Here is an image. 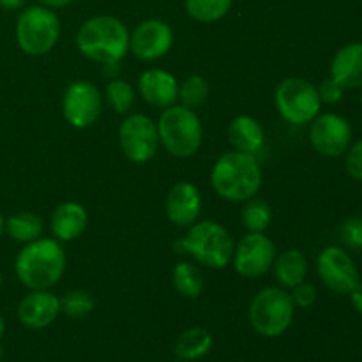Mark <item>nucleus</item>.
Segmentation results:
<instances>
[{
	"label": "nucleus",
	"instance_id": "f257e3e1",
	"mask_svg": "<svg viewBox=\"0 0 362 362\" xmlns=\"http://www.w3.org/2000/svg\"><path fill=\"white\" fill-rule=\"evenodd\" d=\"M18 279L28 290H49L66 271V251L57 239L32 240L25 244L14 262Z\"/></svg>",
	"mask_w": 362,
	"mask_h": 362
},
{
	"label": "nucleus",
	"instance_id": "f03ea898",
	"mask_svg": "<svg viewBox=\"0 0 362 362\" xmlns=\"http://www.w3.org/2000/svg\"><path fill=\"white\" fill-rule=\"evenodd\" d=\"M76 46L87 59L103 66H115L129 49V30L119 18L99 14L81 25Z\"/></svg>",
	"mask_w": 362,
	"mask_h": 362
},
{
	"label": "nucleus",
	"instance_id": "7ed1b4c3",
	"mask_svg": "<svg viewBox=\"0 0 362 362\" xmlns=\"http://www.w3.org/2000/svg\"><path fill=\"white\" fill-rule=\"evenodd\" d=\"M211 182L216 193L228 202H246L262 187V170L253 154L225 152L214 163Z\"/></svg>",
	"mask_w": 362,
	"mask_h": 362
},
{
	"label": "nucleus",
	"instance_id": "20e7f679",
	"mask_svg": "<svg viewBox=\"0 0 362 362\" xmlns=\"http://www.w3.org/2000/svg\"><path fill=\"white\" fill-rule=\"evenodd\" d=\"M175 247L179 253L191 255L205 267L225 269L232 262L235 243L219 223L200 221L189 226L186 235L177 240Z\"/></svg>",
	"mask_w": 362,
	"mask_h": 362
},
{
	"label": "nucleus",
	"instance_id": "39448f33",
	"mask_svg": "<svg viewBox=\"0 0 362 362\" xmlns=\"http://www.w3.org/2000/svg\"><path fill=\"white\" fill-rule=\"evenodd\" d=\"M159 144L172 156L191 158L198 152L204 138V127L194 110L182 105H172L163 110L158 120Z\"/></svg>",
	"mask_w": 362,
	"mask_h": 362
},
{
	"label": "nucleus",
	"instance_id": "423d86ee",
	"mask_svg": "<svg viewBox=\"0 0 362 362\" xmlns=\"http://www.w3.org/2000/svg\"><path fill=\"white\" fill-rule=\"evenodd\" d=\"M60 35V21L53 9L45 6H30L20 13L16 20V41L23 53L39 57L57 45Z\"/></svg>",
	"mask_w": 362,
	"mask_h": 362
},
{
	"label": "nucleus",
	"instance_id": "0eeeda50",
	"mask_svg": "<svg viewBox=\"0 0 362 362\" xmlns=\"http://www.w3.org/2000/svg\"><path fill=\"white\" fill-rule=\"evenodd\" d=\"M296 306L288 292L276 286L260 290L250 304V322L265 338L281 336L293 322Z\"/></svg>",
	"mask_w": 362,
	"mask_h": 362
},
{
	"label": "nucleus",
	"instance_id": "6e6552de",
	"mask_svg": "<svg viewBox=\"0 0 362 362\" xmlns=\"http://www.w3.org/2000/svg\"><path fill=\"white\" fill-rule=\"evenodd\" d=\"M276 110L293 126L310 124L320 113V95L317 87L304 78H286L276 87Z\"/></svg>",
	"mask_w": 362,
	"mask_h": 362
},
{
	"label": "nucleus",
	"instance_id": "1a4fd4ad",
	"mask_svg": "<svg viewBox=\"0 0 362 362\" xmlns=\"http://www.w3.org/2000/svg\"><path fill=\"white\" fill-rule=\"evenodd\" d=\"M119 144L129 161H151L159 147L158 124L144 113L126 117L119 127Z\"/></svg>",
	"mask_w": 362,
	"mask_h": 362
},
{
	"label": "nucleus",
	"instance_id": "9d476101",
	"mask_svg": "<svg viewBox=\"0 0 362 362\" xmlns=\"http://www.w3.org/2000/svg\"><path fill=\"white\" fill-rule=\"evenodd\" d=\"M310 141L318 154L325 158H339L352 145V126L338 113H318L311 120Z\"/></svg>",
	"mask_w": 362,
	"mask_h": 362
},
{
	"label": "nucleus",
	"instance_id": "9b49d317",
	"mask_svg": "<svg viewBox=\"0 0 362 362\" xmlns=\"http://www.w3.org/2000/svg\"><path fill=\"white\" fill-rule=\"evenodd\" d=\"M62 112L67 122L76 129L90 127L103 112L101 92L87 80L73 81L64 92Z\"/></svg>",
	"mask_w": 362,
	"mask_h": 362
},
{
	"label": "nucleus",
	"instance_id": "f8f14e48",
	"mask_svg": "<svg viewBox=\"0 0 362 362\" xmlns=\"http://www.w3.org/2000/svg\"><path fill=\"white\" fill-rule=\"evenodd\" d=\"M276 260V246L264 233H246L233 251V267L243 278L255 279L272 269Z\"/></svg>",
	"mask_w": 362,
	"mask_h": 362
},
{
	"label": "nucleus",
	"instance_id": "ddd939ff",
	"mask_svg": "<svg viewBox=\"0 0 362 362\" xmlns=\"http://www.w3.org/2000/svg\"><path fill=\"white\" fill-rule=\"evenodd\" d=\"M317 272L322 283L336 293H350V290L361 281L359 269L345 250L329 246L318 255Z\"/></svg>",
	"mask_w": 362,
	"mask_h": 362
},
{
	"label": "nucleus",
	"instance_id": "4468645a",
	"mask_svg": "<svg viewBox=\"0 0 362 362\" xmlns=\"http://www.w3.org/2000/svg\"><path fill=\"white\" fill-rule=\"evenodd\" d=\"M173 32L163 20H145L129 34V49L140 60H158L170 52Z\"/></svg>",
	"mask_w": 362,
	"mask_h": 362
},
{
	"label": "nucleus",
	"instance_id": "2eb2a0df",
	"mask_svg": "<svg viewBox=\"0 0 362 362\" xmlns=\"http://www.w3.org/2000/svg\"><path fill=\"white\" fill-rule=\"evenodd\" d=\"M60 313V299L49 290H32L18 304V320L30 329H45Z\"/></svg>",
	"mask_w": 362,
	"mask_h": 362
},
{
	"label": "nucleus",
	"instance_id": "dca6fc26",
	"mask_svg": "<svg viewBox=\"0 0 362 362\" xmlns=\"http://www.w3.org/2000/svg\"><path fill=\"white\" fill-rule=\"evenodd\" d=\"M202 211L200 191L191 182H179L170 189L166 197V216L180 228H189L197 223Z\"/></svg>",
	"mask_w": 362,
	"mask_h": 362
},
{
	"label": "nucleus",
	"instance_id": "f3484780",
	"mask_svg": "<svg viewBox=\"0 0 362 362\" xmlns=\"http://www.w3.org/2000/svg\"><path fill=\"white\" fill-rule=\"evenodd\" d=\"M140 95L156 108H168L179 99V81L172 73L163 69H148L138 80Z\"/></svg>",
	"mask_w": 362,
	"mask_h": 362
},
{
	"label": "nucleus",
	"instance_id": "a211bd4d",
	"mask_svg": "<svg viewBox=\"0 0 362 362\" xmlns=\"http://www.w3.org/2000/svg\"><path fill=\"white\" fill-rule=\"evenodd\" d=\"M88 223V214L85 207L78 202H64L55 209L49 221V228L55 235L57 240H69L78 239L85 232Z\"/></svg>",
	"mask_w": 362,
	"mask_h": 362
},
{
	"label": "nucleus",
	"instance_id": "6ab92c4d",
	"mask_svg": "<svg viewBox=\"0 0 362 362\" xmlns=\"http://www.w3.org/2000/svg\"><path fill=\"white\" fill-rule=\"evenodd\" d=\"M331 76L343 88H362V42H350L336 53Z\"/></svg>",
	"mask_w": 362,
	"mask_h": 362
},
{
	"label": "nucleus",
	"instance_id": "aec40b11",
	"mask_svg": "<svg viewBox=\"0 0 362 362\" xmlns=\"http://www.w3.org/2000/svg\"><path fill=\"white\" fill-rule=\"evenodd\" d=\"M228 140L235 151L255 156L264 147L265 131L253 117L239 115L230 122Z\"/></svg>",
	"mask_w": 362,
	"mask_h": 362
},
{
	"label": "nucleus",
	"instance_id": "412c9836",
	"mask_svg": "<svg viewBox=\"0 0 362 362\" xmlns=\"http://www.w3.org/2000/svg\"><path fill=\"white\" fill-rule=\"evenodd\" d=\"M274 276L283 286L293 288L296 285L303 283L308 274V260L303 251L299 250H285L276 255V260L272 264Z\"/></svg>",
	"mask_w": 362,
	"mask_h": 362
},
{
	"label": "nucleus",
	"instance_id": "4be33fe9",
	"mask_svg": "<svg viewBox=\"0 0 362 362\" xmlns=\"http://www.w3.org/2000/svg\"><path fill=\"white\" fill-rule=\"evenodd\" d=\"M212 346L211 332L202 327H191L184 331L175 341V356L182 361L202 359Z\"/></svg>",
	"mask_w": 362,
	"mask_h": 362
},
{
	"label": "nucleus",
	"instance_id": "5701e85b",
	"mask_svg": "<svg viewBox=\"0 0 362 362\" xmlns=\"http://www.w3.org/2000/svg\"><path fill=\"white\" fill-rule=\"evenodd\" d=\"M42 228H45L42 219L34 212H18L4 223V230L7 232V235L23 244L37 240L41 237Z\"/></svg>",
	"mask_w": 362,
	"mask_h": 362
},
{
	"label": "nucleus",
	"instance_id": "b1692460",
	"mask_svg": "<svg viewBox=\"0 0 362 362\" xmlns=\"http://www.w3.org/2000/svg\"><path fill=\"white\" fill-rule=\"evenodd\" d=\"M172 281L177 293L187 299H197L204 292V276L198 271V267H194L189 262H180L175 265Z\"/></svg>",
	"mask_w": 362,
	"mask_h": 362
},
{
	"label": "nucleus",
	"instance_id": "393cba45",
	"mask_svg": "<svg viewBox=\"0 0 362 362\" xmlns=\"http://www.w3.org/2000/svg\"><path fill=\"white\" fill-rule=\"evenodd\" d=\"M232 4L233 0H186V11L200 23H212L226 16Z\"/></svg>",
	"mask_w": 362,
	"mask_h": 362
},
{
	"label": "nucleus",
	"instance_id": "a878e982",
	"mask_svg": "<svg viewBox=\"0 0 362 362\" xmlns=\"http://www.w3.org/2000/svg\"><path fill=\"white\" fill-rule=\"evenodd\" d=\"M272 221V211L267 202L264 200H246L243 207V223L247 232L264 233Z\"/></svg>",
	"mask_w": 362,
	"mask_h": 362
},
{
	"label": "nucleus",
	"instance_id": "bb28decb",
	"mask_svg": "<svg viewBox=\"0 0 362 362\" xmlns=\"http://www.w3.org/2000/svg\"><path fill=\"white\" fill-rule=\"evenodd\" d=\"M209 98V83L200 74H191L179 85V99L186 108H198Z\"/></svg>",
	"mask_w": 362,
	"mask_h": 362
},
{
	"label": "nucleus",
	"instance_id": "cd10ccee",
	"mask_svg": "<svg viewBox=\"0 0 362 362\" xmlns=\"http://www.w3.org/2000/svg\"><path fill=\"white\" fill-rule=\"evenodd\" d=\"M95 308L94 297L85 290H71L60 297V311L71 318H83L90 315Z\"/></svg>",
	"mask_w": 362,
	"mask_h": 362
},
{
	"label": "nucleus",
	"instance_id": "c85d7f7f",
	"mask_svg": "<svg viewBox=\"0 0 362 362\" xmlns=\"http://www.w3.org/2000/svg\"><path fill=\"white\" fill-rule=\"evenodd\" d=\"M106 95L117 113H127L134 105V88L124 80L110 81L106 87Z\"/></svg>",
	"mask_w": 362,
	"mask_h": 362
},
{
	"label": "nucleus",
	"instance_id": "c756f323",
	"mask_svg": "<svg viewBox=\"0 0 362 362\" xmlns=\"http://www.w3.org/2000/svg\"><path fill=\"white\" fill-rule=\"evenodd\" d=\"M341 240L349 247L362 250V216H356V218H350L343 223Z\"/></svg>",
	"mask_w": 362,
	"mask_h": 362
},
{
	"label": "nucleus",
	"instance_id": "7c9ffc66",
	"mask_svg": "<svg viewBox=\"0 0 362 362\" xmlns=\"http://www.w3.org/2000/svg\"><path fill=\"white\" fill-rule=\"evenodd\" d=\"M290 297H292V303L296 308H310L313 306L315 300H317L318 290L317 286L311 285V283L303 281L299 283V285L293 286Z\"/></svg>",
	"mask_w": 362,
	"mask_h": 362
},
{
	"label": "nucleus",
	"instance_id": "2f4dec72",
	"mask_svg": "<svg viewBox=\"0 0 362 362\" xmlns=\"http://www.w3.org/2000/svg\"><path fill=\"white\" fill-rule=\"evenodd\" d=\"M318 95H320V101L325 103V105H336L343 99V92L345 88L334 80V78H327V80L322 81L320 85L317 87Z\"/></svg>",
	"mask_w": 362,
	"mask_h": 362
},
{
	"label": "nucleus",
	"instance_id": "473e14b6",
	"mask_svg": "<svg viewBox=\"0 0 362 362\" xmlns=\"http://www.w3.org/2000/svg\"><path fill=\"white\" fill-rule=\"evenodd\" d=\"M345 156L346 172H349L354 179L361 180L362 182V138L357 144L350 145V148L346 151Z\"/></svg>",
	"mask_w": 362,
	"mask_h": 362
},
{
	"label": "nucleus",
	"instance_id": "72a5a7b5",
	"mask_svg": "<svg viewBox=\"0 0 362 362\" xmlns=\"http://www.w3.org/2000/svg\"><path fill=\"white\" fill-rule=\"evenodd\" d=\"M350 300H352V306L356 308L357 313L362 315V281L350 290Z\"/></svg>",
	"mask_w": 362,
	"mask_h": 362
},
{
	"label": "nucleus",
	"instance_id": "f704fd0d",
	"mask_svg": "<svg viewBox=\"0 0 362 362\" xmlns=\"http://www.w3.org/2000/svg\"><path fill=\"white\" fill-rule=\"evenodd\" d=\"M73 2L74 0H39V4L48 7V9H60V7H66Z\"/></svg>",
	"mask_w": 362,
	"mask_h": 362
},
{
	"label": "nucleus",
	"instance_id": "c9c22d12",
	"mask_svg": "<svg viewBox=\"0 0 362 362\" xmlns=\"http://www.w3.org/2000/svg\"><path fill=\"white\" fill-rule=\"evenodd\" d=\"M25 4V0H0V7L6 11H18L21 9Z\"/></svg>",
	"mask_w": 362,
	"mask_h": 362
},
{
	"label": "nucleus",
	"instance_id": "e433bc0d",
	"mask_svg": "<svg viewBox=\"0 0 362 362\" xmlns=\"http://www.w3.org/2000/svg\"><path fill=\"white\" fill-rule=\"evenodd\" d=\"M4 331H6V320H4V317L0 315V338L4 336Z\"/></svg>",
	"mask_w": 362,
	"mask_h": 362
},
{
	"label": "nucleus",
	"instance_id": "4c0bfd02",
	"mask_svg": "<svg viewBox=\"0 0 362 362\" xmlns=\"http://www.w3.org/2000/svg\"><path fill=\"white\" fill-rule=\"evenodd\" d=\"M4 218H2V214H0V235H2V232H4Z\"/></svg>",
	"mask_w": 362,
	"mask_h": 362
},
{
	"label": "nucleus",
	"instance_id": "58836bf2",
	"mask_svg": "<svg viewBox=\"0 0 362 362\" xmlns=\"http://www.w3.org/2000/svg\"><path fill=\"white\" fill-rule=\"evenodd\" d=\"M2 356H4V349H2V346H0V359H2Z\"/></svg>",
	"mask_w": 362,
	"mask_h": 362
},
{
	"label": "nucleus",
	"instance_id": "ea45409f",
	"mask_svg": "<svg viewBox=\"0 0 362 362\" xmlns=\"http://www.w3.org/2000/svg\"><path fill=\"white\" fill-rule=\"evenodd\" d=\"M0 288H2V274H0Z\"/></svg>",
	"mask_w": 362,
	"mask_h": 362
},
{
	"label": "nucleus",
	"instance_id": "a19ab883",
	"mask_svg": "<svg viewBox=\"0 0 362 362\" xmlns=\"http://www.w3.org/2000/svg\"><path fill=\"white\" fill-rule=\"evenodd\" d=\"M173 362H186V361H182V359H177V361H173Z\"/></svg>",
	"mask_w": 362,
	"mask_h": 362
},
{
	"label": "nucleus",
	"instance_id": "79ce46f5",
	"mask_svg": "<svg viewBox=\"0 0 362 362\" xmlns=\"http://www.w3.org/2000/svg\"><path fill=\"white\" fill-rule=\"evenodd\" d=\"M361 101H362V90H361Z\"/></svg>",
	"mask_w": 362,
	"mask_h": 362
}]
</instances>
